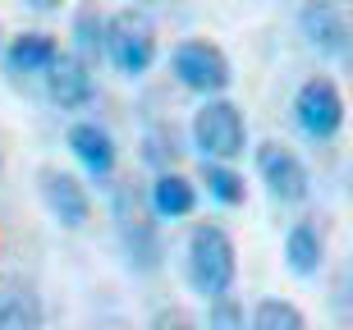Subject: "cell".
Returning <instances> with one entry per match:
<instances>
[{
	"mask_svg": "<svg viewBox=\"0 0 353 330\" xmlns=\"http://www.w3.org/2000/svg\"><path fill=\"white\" fill-rule=\"evenodd\" d=\"M157 170H174V161H179V143H174V129L157 124V129L147 133V152H143Z\"/></svg>",
	"mask_w": 353,
	"mask_h": 330,
	"instance_id": "d6986e66",
	"label": "cell"
},
{
	"mask_svg": "<svg viewBox=\"0 0 353 330\" xmlns=\"http://www.w3.org/2000/svg\"><path fill=\"white\" fill-rule=\"evenodd\" d=\"M37 188H41L46 212L65 225V229H83V225L92 220V198H88V188H83L69 170H60V165H41V170H37Z\"/></svg>",
	"mask_w": 353,
	"mask_h": 330,
	"instance_id": "ba28073f",
	"label": "cell"
},
{
	"mask_svg": "<svg viewBox=\"0 0 353 330\" xmlns=\"http://www.w3.org/2000/svg\"><path fill=\"white\" fill-rule=\"evenodd\" d=\"M252 326H257V330H303L307 317H303L289 298H262L257 312H252Z\"/></svg>",
	"mask_w": 353,
	"mask_h": 330,
	"instance_id": "ac0fdd59",
	"label": "cell"
},
{
	"mask_svg": "<svg viewBox=\"0 0 353 330\" xmlns=\"http://www.w3.org/2000/svg\"><path fill=\"white\" fill-rule=\"evenodd\" d=\"M55 55H60V41L51 32H19L5 46V74L10 79H41Z\"/></svg>",
	"mask_w": 353,
	"mask_h": 330,
	"instance_id": "4fadbf2b",
	"label": "cell"
},
{
	"mask_svg": "<svg viewBox=\"0 0 353 330\" xmlns=\"http://www.w3.org/2000/svg\"><path fill=\"white\" fill-rule=\"evenodd\" d=\"M46 321L41 293L23 276H0V330H37Z\"/></svg>",
	"mask_w": 353,
	"mask_h": 330,
	"instance_id": "7c38bea8",
	"label": "cell"
},
{
	"mask_svg": "<svg viewBox=\"0 0 353 330\" xmlns=\"http://www.w3.org/2000/svg\"><path fill=\"white\" fill-rule=\"evenodd\" d=\"M294 119L312 143H330L344 129V96L330 79H307L294 92Z\"/></svg>",
	"mask_w": 353,
	"mask_h": 330,
	"instance_id": "8992f818",
	"label": "cell"
},
{
	"mask_svg": "<svg viewBox=\"0 0 353 330\" xmlns=\"http://www.w3.org/2000/svg\"><path fill=\"white\" fill-rule=\"evenodd\" d=\"M299 28H303V41L316 55H344L349 28H353V5L349 0H303Z\"/></svg>",
	"mask_w": 353,
	"mask_h": 330,
	"instance_id": "52a82bcc",
	"label": "cell"
},
{
	"mask_svg": "<svg viewBox=\"0 0 353 330\" xmlns=\"http://www.w3.org/2000/svg\"><path fill=\"white\" fill-rule=\"evenodd\" d=\"M202 184L221 207H239L243 202V174L230 170V161H202Z\"/></svg>",
	"mask_w": 353,
	"mask_h": 330,
	"instance_id": "e0dca14e",
	"label": "cell"
},
{
	"mask_svg": "<svg viewBox=\"0 0 353 330\" xmlns=\"http://www.w3.org/2000/svg\"><path fill=\"white\" fill-rule=\"evenodd\" d=\"M23 5H28L32 14H55L60 5H65V0H23Z\"/></svg>",
	"mask_w": 353,
	"mask_h": 330,
	"instance_id": "44dd1931",
	"label": "cell"
},
{
	"mask_svg": "<svg viewBox=\"0 0 353 330\" xmlns=\"http://www.w3.org/2000/svg\"><path fill=\"white\" fill-rule=\"evenodd\" d=\"M110 212H115V234L119 248H124V262L138 276H157L161 271V229H157V207H152V193H147L138 179H119L115 198H110Z\"/></svg>",
	"mask_w": 353,
	"mask_h": 330,
	"instance_id": "6da1fadb",
	"label": "cell"
},
{
	"mask_svg": "<svg viewBox=\"0 0 353 330\" xmlns=\"http://www.w3.org/2000/svg\"><path fill=\"white\" fill-rule=\"evenodd\" d=\"M147 193H152V207H157L161 220H183V216H193V207H197V184L183 179L179 170H161L157 184L147 188Z\"/></svg>",
	"mask_w": 353,
	"mask_h": 330,
	"instance_id": "5bb4252c",
	"label": "cell"
},
{
	"mask_svg": "<svg viewBox=\"0 0 353 330\" xmlns=\"http://www.w3.org/2000/svg\"><path fill=\"white\" fill-rule=\"evenodd\" d=\"M170 69H174V79H179V87H188L197 96H221L230 87V79H234L230 74V55L207 37L179 41L170 55Z\"/></svg>",
	"mask_w": 353,
	"mask_h": 330,
	"instance_id": "5b68a950",
	"label": "cell"
},
{
	"mask_svg": "<svg viewBox=\"0 0 353 330\" xmlns=\"http://www.w3.org/2000/svg\"><path fill=\"white\" fill-rule=\"evenodd\" d=\"M257 174L275 202H303L307 198V165H303L285 143H262L257 147Z\"/></svg>",
	"mask_w": 353,
	"mask_h": 330,
	"instance_id": "9c48e42d",
	"label": "cell"
},
{
	"mask_svg": "<svg viewBox=\"0 0 353 330\" xmlns=\"http://www.w3.org/2000/svg\"><path fill=\"white\" fill-rule=\"evenodd\" d=\"M105 60L119 69V74H147L157 65V23L147 19L143 10H119L110 14V32H105Z\"/></svg>",
	"mask_w": 353,
	"mask_h": 330,
	"instance_id": "277c9868",
	"label": "cell"
},
{
	"mask_svg": "<svg viewBox=\"0 0 353 330\" xmlns=\"http://www.w3.org/2000/svg\"><path fill=\"white\" fill-rule=\"evenodd\" d=\"M105 32H110V19H105L97 5H83V10L74 14V51H79L88 65L105 60Z\"/></svg>",
	"mask_w": 353,
	"mask_h": 330,
	"instance_id": "2e32d148",
	"label": "cell"
},
{
	"mask_svg": "<svg viewBox=\"0 0 353 330\" xmlns=\"http://www.w3.org/2000/svg\"><path fill=\"white\" fill-rule=\"evenodd\" d=\"M46 79V96H51L60 110H83L97 96V79H92V65L79 51H60L51 60V69L41 74Z\"/></svg>",
	"mask_w": 353,
	"mask_h": 330,
	"instance_id": "30bf717a",
	"label": "cell"
},
{
	"mask_svg": "<svg viewBox=\"0 0 353 330\" xmlns=\"http://www.w3.org/2000/svg\"><path fill=\"white\" fill-rule=\"evenodd\" d=\"M0 37H5V32H0Z\"/></svg>",
	"mask_w": 353,
	"mask_h": 330,
	"instance_id": "7402d4cb",
	"label": "cell"
},
{
	"mask_svg": "<svg viewBox=\"0 0 353 330\" xmlns=\"http://www.w3.org/2000/svg\"><path fill=\"white\" fill-rule=\"evenodd\" d=\"M207 321H211L216 330H239V326H243V307H239L230 293H221V298H211Z\"/></svg>",
	"mask_w": 353,
	"mask_h": 330,
	"instance_id": "ffe728a7",
	"label": "cell"
},
{
	"mask_svg": "<svg viewBox=\"0 0 353 330\" xmlns=\"http://www.w3.org/2000/svg\"><path fill=\"white\" fill-rule=\"evenodd\" d=\"M285 262L294 276H316L321 271V262H326V238H321V229H316L312 220H299L294 229H289L285 238Z\"/></svg>",
	"mask_w": 353,
	"mask_h": 330,
	"instance_id": "9a60e30c",
	"label": "cell"
},
{
	"mask_svg": "<svg viewBox=\"0 0 353 330\" xmlns=\"http://www.w3.org/2000/svg\"><path fill=\"white\" fill-rule=\"evenodd\" d=\"M69 152L79 156V165L92 179H110V174H115L119 147H115V138H110L101 124H92V119H79V124L69 129Z\"/></svg>",
	"mask_w": 353,
	"mask_h": 330,
	"instance_id": "8fae6325",
	"label": "cell"
},
{
	"mask_svg": "<svg viewBox=\"0 0 353 330\" xmlns=\"http://www.w3.org/2000/svg\"><path fill=\"white\" fill-rule=\"evenodd\" d=\"M234 276H239L234 238L221 225H197L188 234V285L211 303V298L234 289Z\"/></svg>",
	"mask_w": 353,
	"mask_h": 330,
	"instance_id": "7a4b0ae2",
	"label": "cell"
},
{
	"mask_svg": "<svg viewBox=\"0 0 353 330\" xmlns=\"http://www.w3.org/2000/svg\"><path fill=\"white\" fill-rule=\"evenodd\" d=\"M349 69H353V65H349Z\"/></svg>",
	"mask_w": 353,
	"mask_h": 330,
	"instance_id": "603a6c76",
	"label": "cell"
},
{
	"mask_svg": "<svg viewBox=\"0 0 353 330\" xmlns=\"http://www.w3.org/2000/svg\"><path fill=\"white\" fill-rule=\"evenodd\" d=\"M193 147L202 152V161H230L234 165L248 152V124L243 110L225 96H202V106L193 115Z\"/></svg>",
	"mask_w": 353,
	"mask_h": 330,
	"instance_id": "3957f363",
	"label": "cell"
}]
</instances>
